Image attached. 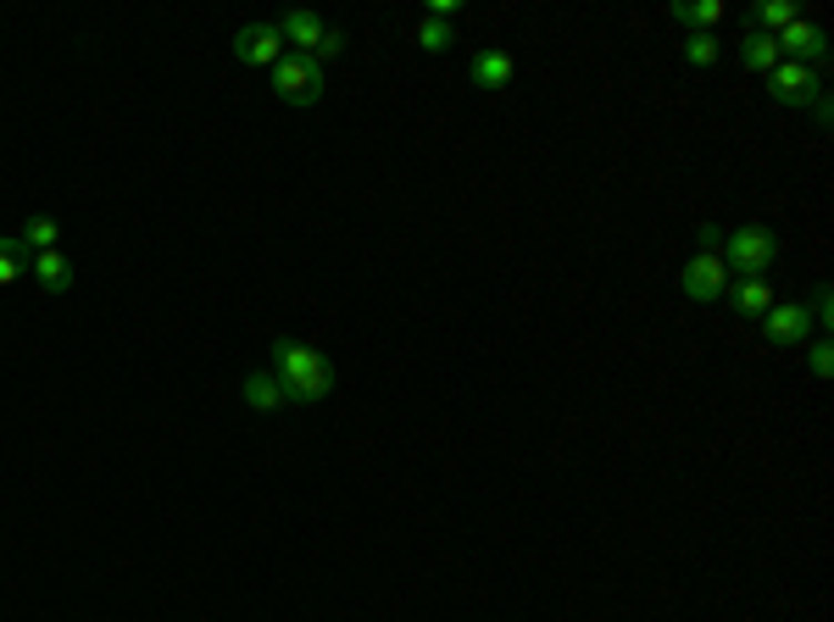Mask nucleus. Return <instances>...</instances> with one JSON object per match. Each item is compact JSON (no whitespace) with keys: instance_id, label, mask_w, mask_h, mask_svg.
Returning <instances> with one entry per match:
<instances>
[{"instance_id":"obj_1","label":"nucleus","mask_w":834,"mask_h":622,"mask_svg":"<svg viewBox=\"0 0 834 622\" xmlns=\"http://www.w3.org/2000/svg\"><path fill=\"white\" fill-rule=\"evenodd\" d=\"M267 367L278 373L284 395H289V400H301V406H312V400H323V395L334 389V367H328V356H323V350H312V345H301V339H273V345H267Z\"/></svg>"},{"instance_id":"obj_2","label":"nucleus","mask_w":834,"mask_h":622,"mask_svg":"<svg viewBox=\"0 0 834 622\" xmlns=\"http://www.w3.org/2000/svg\"><path fill=\"white\" fill-rule=\"evenodd\" d=\"M723 267L729 273H740V278H762L767 267H773V256H779V239L767 234V228H734V234H723Z\"/></svg>"},{"instance_id":"obj_3","label":"nucleus","mask_w":834,"mask_h":622,"mask_svg":"<svg viewBox=\"0 0 834 622\" xmlns=\"http://www.w3.org/2000/svg\"><path fill=\"white\" fill-rule=\"evenodd\" d=\"M273 90L289 106H317L323 101V62H312L301 51H284V62L273 68Z\"/></svg>"},{"instance_id":"obj_4","label":"nucleus","mask_w":834,"mask_h":622,"mask_svg":"<svg viewBox=\"0 0 834 622\" xmlns=\"http://www.w3.org/2000/svg\"><path fill=\"white\" fill-rule=\"evenodd\" d=\"M773 45H779L784 62H801V68H812V73L828 62V34H823L817 23H801V18H790V23L773 34Z\"/></svg>"},{"instance_id":"obj_5","label":"nucleus","mask_w":834,"mask_h":622,"mask_svg":"<svg viewBox=\"0 0 834 622\" xmlns=\"http://www.w3.org/2000/svg\"><path fill=\"white\" fill-rule=\"evenodd\" d=\"M767 95H773L779 106H812V101L823 95V73H812V68H801V62H779V68L767 73Z\"/></svg>"},{"instance_id":"obj_6","label":"nucleus","mask_w":834,"mask_h":622,"mask_svg":"<svg viewBox=\"0 0 834 622\" xmlns=\"http://www.w3.org/2000/svg\"><path fill=\"white\" fill-rule=\"evenodd\" d=\"M679 284H684V295H690V300L712 306V300H723V289H729V267H723V256H706V251H695V256L684 262Z\"/></svg>"},{"instance_id":"obj_7","label":"nucleus","mask_w":834,"mask_h":622,"mask_svg":"<svg viewBox=\"0 0 834 622\" xmlns=\"http://www.w3.org/2000/svg\"><path fill=\"white\" fill-rule=\"evenodd\" d=\"M234 57H240L245 68H278V62H284V34H278V23H245V29L234 34Z\"/></svg>"},{"instance_id":"obj_8","label":"nucleus","mask_w":834,"mask_h":622,"mask_svg":"<svg viewBox=\"0 0 834 622\" xmlns=\"http://www.w3.org/2000/svg\"><path fill=\"white\" fill-rule=\"evenodd\" d=\"M762 334H767V345H806V334H812V312L801 306V300H790V306H767V317H762Z\"/></svg>"},{"instance_id":"obj_9","label":"nucleus","mask_w":834,"mask_h":622,"mask_svg":"<svg viewBox=\"0 0 834 622\" xmlns=\"http://www.w3.org/2000/svg\"><path fill=\"white\" fill-rule=\"evenodd\" d=\"M468 79H474L479 90H507V84L518 79V62H512L507 51H479V57L468 62Z\"/></svg>"},{"instance_id":"obj_10","label":"nucleus","mask_w":834,"mask_h":622,"mask_svg":"<svg viewBox=\"0 0 834 622\" xmlns=\"http://www.w3.org/2000/svg\"><path fill=\"white\" fill-rule=\"evenodd\" d=\"M323 18L317 12H284L278 18V34H284V45H301V57H312L317 45H323Z\"/></svg>"},{"instance_id":"obj_11","label":"nucleus","mask_w":834,"mask_h":622,"mask_svg":"<svg viewBox=\"0 0 834 622\" xmlns=\"http://www.w3.org/2000/svg\"><path fill=\"white\" fill-rule=\"evenodd\" d=\"M29 273H34V284H40L45 295H68V289H73V262H68L62 251H40V256L29 262Z\"/></svg>"},{"instance_id":"obj_12","label":"nucleus","mask_w":834,"mask_h":622,"mask_svg":"<svg viewBox=\"0 0 834 622\" xmlns=\"http://www.w3.org/2000/svg\"><path fill=\"white\" fill-rule=\"evenodd\" d=\"M723 295H729V306H734L740 317H751V323H762V317H767V306H773L767 278H740V284H729Z\"/></svg>"},{"instance_id":"obj_13","label":"nucleus","mask_w":834,"mask_h":622,"mask_svg":"<svg viewBox=\"0 0 834 622\" xmlns=\"http://www.w3.org/2000/svg\"><path fill=\"white\" fill-rule=\"evenodd\" d=\"M245 406H251V411H278V406H289V395H284V384H278L273 367H262V373L245 378Z\"/></svg>"},{"instance_id":"obj_14","label":"nucleus","mask_w":834,"mask_h":622,"mask_svg":"<svg viewBox=\"0 0 834 622\" xmlns=\"http://www.w3.org/2000/svg\"><path fill=\"white\" fill-rule=\"evenodd\" d=\"M668 18H673V23H684L690 34H695V29H706V34H712V29L723 23V0H679V7H668Z\"/></svg>"},{"instance_id":"obj_15","label":"nucleus","mask_w":834,"mask_h":622,"mask_svg":"<svg viewBox=\"0 0 834 622\" xmlns=\"http://www.w3.org/2000/svg\"><path fill=\"white\" fill-rule=\"evenodd\" d=\"M740 62H745L751 73H773L784 57H779L773 34H756V29H745V40H740Z\"/></svg>"},{"instance_id":"obj_16","label":"nucleus","mask_w":834,"mask_h":622,"mask_svg":"<svg viewBox=\"0 0 834 622\" xmlns=\"http://www.w3.org/2000/svg\"><path fill=\"white\" fill-rule=\"evenodd\" d=\"M29 262H34V251H29L18 234H7V239H0V289H7V284H18V278L29 273Z\"/></svg>"},{"instance_id":"obj_17","label":"nucleus","mask_w":834,"mask_h":622,"mask_svg":"<svg viewBox=\"0 0 834 622\" xmlns=\"http://www.w3.org/2000/svg\"><path fill=\"white\" fill-rule=\"evenodd\" d=\"M790 18H795L790 0H762V7H751V12H745V29H756V34H779Z\"/></svg>"},{"instance_id":"obj_18","label":"nucleus","mask_w":834,"mask_h":622,"mask_svg":"<svg viewBox=\"0 0 834 622\" xmlns=\"http://www.w3.org/2000/svg\"><path fill=\"white\" fill-rule=\"evenodd\" d=\"M718 57H723L718 34H706V29L684 34V62H690V68H718Z\"/></svg>"},{"instance_id":"obj_19","label":"nucleus","mask_w":834,"mask_h":622,"mask_svg":"<svg viewBox=\"0 0 834 622\" xmlns=\"http://www.w3.org/2000/svg\"><path fill=\"white\" fill-rule=\"evenodd\" d=\"M57 234H62V228H57V217H45V212H40V217H29V223H23V234H18V239L40 256V251H57Z\"/></svg>"},{"instance_id":"obj_20","label":"nucleus","mask_w":834,"mask_h":622,"mask_svg":"<svg viewBox=\"0 0 834 622\" xmlns=\"http://www.w3.org/2000/svg\"><path fill=\"white\" fill-rule=\"evenodd\" d=\"M417 45H424L429 57H440V51H451V45H457V34H451V23L424 18V23H417Z\"/></svg>"},{"instance_id":"obj_21","label":"nucleus","mask_w":834,"mask_h":622,"mask_svg":"<svg viewBox=\"0 0 834 622\" xmlns=\"http://www.w3.org/2000/svg\"><path fill=\"white\" fill-rule=\"evenodd\" d=\"M806 367H812L817 378H828V373H834V345H828V339H812V345H806Z\"/></svg>"},{"instance_id":"obj_22","label":"nucleus","mask_w":834,"mask_h":622,"mask_svg":"<svg viewBox=\"0 0 834 622\" xmlns=\"http://www.w3.org/2000/svg\"><path fill=\"white\" fill-rule=\"evenodd\" d=\"M806 312H812V323H823V328L834 323V295H828V284L812 289V306H806Z\"/></svg>"},{"instance_id":"obj_23","label":"nucleus","mask_w":834,"mask_h":622,"mask_svg":"<svg viewBox=\"0 0 834 622\" xmlns=\"http://www.w3.org/2000/svg\"><path fill=\"white\" fill-rule=\"evenodd\" d=\"M328 57H345V29H323V45L312 51V62H328Z\"/></svg>"},{"instance_id":"obj_24","label":"nucleus","mask_w":834,"mask_h":622,"mask_svg":"<svg viewBox=\"0 0 834 622\" xmlns=\"http://www.w3.org/2000/svg\"><path fill=\"white\" fill-rule=\"evenodd\" d=\"M695 245H701L706 256H718V251H723V228H718V223H701V228H695Z\"/></svg>"},{"instance_id":"obj_25","label":"nucleus","mask_w":834,"mask_h":622,"mask_svg":"<svg viewBox=\"0 0 834 622\" xmlns=\"http://www.w3.org/2000/svg\"><path fill=\"white\" fill-rule=\"evenodd\" d=\"M812 118H817V123H823V129H828V90H823V95H817V101H812Z\"/></svg>"}]
</instances>
